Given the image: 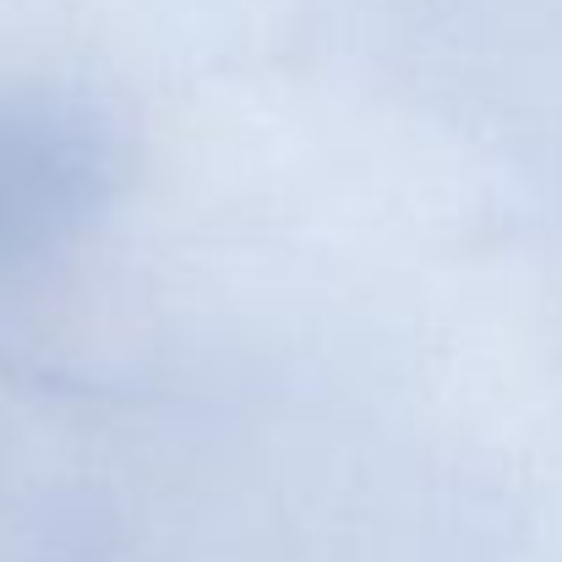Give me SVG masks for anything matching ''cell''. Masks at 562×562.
Listing matches in <instances>:
<instances>
[{
    "mask_svg": "<svg viewBox=\"0 0 562 562\" xmlns=\"http://www.w3.org/2000/svg\"><path fill=\"white\" fill-rule=\"evenodd\" d=\"M88 196V137L60 115H0V246L49 235Z\"/></svg>",
    "mask_w": 562,
    "mask_h": 562,
    "instance_id": "1",
    "label": "cell"
}]
</instances>
